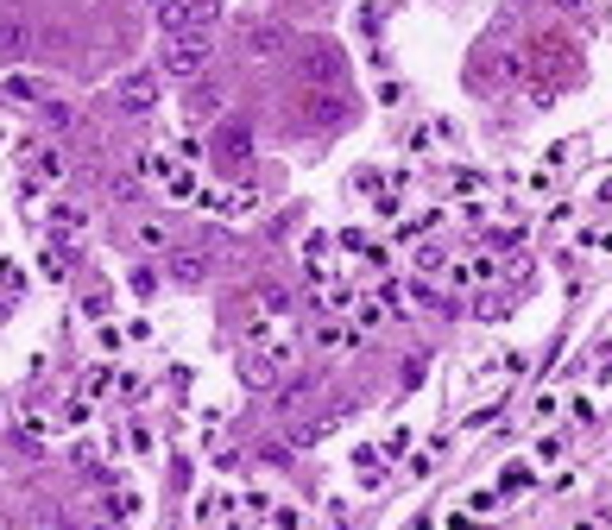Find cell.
I'll return each mask as SVG.
<instances>
[{
  "label": "cell",
  "mask_w": 612,
  "mask_h": 530,
  "mask_svg": "<svg viewBox=\"0 0 612 530\" xmlns=\"http://www.w3.org/2000/svg\"><path fill=\"white\" fill-rule=\"evenodd\" d=\"M152 101H158V76H126L120 83V108L126 114H146Z\"/></svg>",
  "instance_id": "3"
},
{
  "label": "cell",
  "mask_w": 612,
  "mask_h": 530,
  "mask_svg": "<svg viewBox=\"0 0 612 530\" xmlns=\"http://www.w3.org/2000/svg\"><path fill=\"white\" fill-rule=\"evenodd\" d=\"M63 234H83V209H70V203H57V215H51Z\"/></svg>",
  "instance_id": "8"
},
{
  "label": "cell",
  "mask_w": 612,
  "mask_h": 530,
  "mask_svg": "<svg viewBox=\"0 0 612 530\" xmlns=\"http://www.w3.org/2000/svg\"><path fill=\"white\" fill-rule=\"evenodd\" d=\"M177 278H183V285L202 278V259H196V253H177Z\"/></svg>",
  "instance_id": "10"
},
{
  "label": "cell",
  "mask_w": 612,
  "mask_h": 530,
  "mask_svg": "<svg viewBox=\"0 0 612 530\" xmlns=\"http://www.w3.org/2000/svg\"><path fill=\"white\" fill-rule=\"evenodd\" d=\"M0 51H7V57H26V51H32V26H26L20 13L0 20Z\"/></svg>",
  "instance_id": "4"
},
{
  "label": "cell",
  "mask_w": 612,
  "mask_h": 530,
  "mask_svg": "<svg viewBox=\"0 0 612 530\" xmlns=\"http://www.w3.org/2000/svg\"><path fill=\"white\" fill-rule=\"evenodd\" d=\"M259 303H265V316H285L291 309V291L285 285H259Z\"/></svg>",
  "instance_id": "7"
},
{
  "label": "cell",
  "mask_w": 612,
  "mask_h": 530,
  "mask_svg": "<svg viewBox=\"0 0 612 530\" xmlns=\"http://www.w3.org/2000/svg\"><path fill=\"white\" fill-rule=\"evenodd\" d=\"M44 272H51V278L70 272V246H51V253H44Z\"/></svg>",
  "instance_id": "9"
},
{
  "label": "cell",
  "mask_w": 612,
  "mask_h": 530,
  "mask_svg": "<svg viewBox=\"0 0 612 530\" xmlns=\"http://www.w3.org/2000/svg\"><path fill=\"white\" fill-rule=\"evenodd\" d=\"M38 177H63V152H44L38 158Z\"/></svg>",
  "instance_id": "11"
},
{
  "label": "cell",
  "mask_w": 612,
  "mask_h": 530,
  "mask_svg": "<svg viewBox=\"0 0 612 530\" xmlns=\"http://www.w3.org/2000/svg\"><path fill=\"white\" fill-rule=\"evenodd\" d=\"M202 57H209V44H202V38H171V44H165V70H171V76H196Z\"/></svg>",
  "instance_id": "2"
},
{
  "label": "cell",
  "mask_w": 612,
  "mask_h": 530,
  "mask_svg": "<svg viewBox=\"0 0 612 530\" xmlns=\"http://www.w3.org/2000/svg\"><path fill=\"white\" fill-rule=\"evenodd\" d=\"M285 51V26H253V57H278Z\"/></svg>",
  "instance_id": "6"
},
{
  "label": "cell",
  "mask_w": 612,
  "mask_h": 530,
  "mask_svg": "<svg viewBox=\"0 0 612 530\" xmlns=\"http://www.w3.org/2000/svg\"><path fill=\"white\" fill-rule=\"evenodd\" d=\"M303 114H316L322 126H334V120H342V114H348V101H342V95H334V89H316V95H303Z\"/></svg>",
  "instance_id": "5"
},
{
  "label": "cell",
  "mask_w": 612,
  "mask_h": 530,
  "mask_svg": "<svg viewBox=\"0 0 612 530\" xmlns=\"http://www.w3.org/2000/svg\"><path fill=\"white\" fill-rule=\"evenodd\" d=\"M202 20H215V0H171V7L158 13V26H165L171 38H196Z\"/></svg>",
  "instance_id": "1"
}]
</instances>
